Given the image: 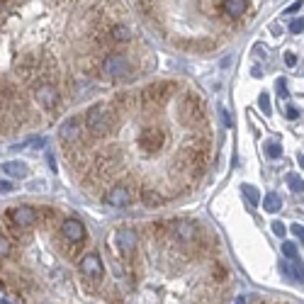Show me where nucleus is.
I'll return each instance as SVG.
<instances>
[{
  "label": "nucleus",
  "instance_id": "nucleus-1",
  "mask_svg": "<svg viewBox=\"0 0 304 304\" xmlns=\"http://www.w3.org/2000/svg\"><path fill=\"white\" fill-rule=\"evenodd\" d=\"M86 127L93 136H107L115 129V112L109 105H93L86 115Z\"/></svg>",
  "mask_w": 304,
  "mask_h": 304
},
{
  "label": "nucleus",
  "instance_id": "nucleus-2",
  "mask_svg": "<svg viewBox=\"0 0 304 304\" xmlns=\"http://www.w3.org/2000/svg\"><path fill=\"white\" fill-rule=\"evenodd\" d=\"M178 117H180V122H185L187 127L205 124V105H202V100L187 98L183 105H180V109H178Z\"/></svg>",
  "mask_w": 304,
  "mask_h": 304
},
{
  "label": "nucleus",
  "instance_id": "nucleus-3",
  "mask_svg": "<svg viewBox=\"0 0 304 304\" xmlns=\"http://www.w3.org/2000/svg\"><path fill=\"white\" fill-rule=\"evenodd\" d=\"M163 142H165V134H163L161 127H144L142 134H139V146H142L144 153H149V156H153V153H158L163 149Z\"/></svg>",
  "mask_w": 304,
  "mask_h": 304
},
{
  "label": "nucleus",
  "instance_id": "nucleus-4",
  "mask_svg": "<svg viewBox=\"0 0 304 304\" xmlns=\"http://www.w3.org/2000/svg\"><path fill=\"white\" fill-rule=\"evenodd\" d=\"M102 73L112 80H120V78L129 76V61L120 54H109L105 61H102Z\"/></svg>",
  "mask_w": 304,
  "mask_h": 304
},
{
  "label": "nucleus",
  "instance_id": "nucleus-5",
  "mask_svg": "<svg viewBox=\"0 0 304 304\" xmlns=\"http://www.w3.org/2000/svg\"><path fill=\"white\" fill-rule=\"evenodd\" d=\"M173 93V83H151L142 90V102L146 105H161L165 100L171 98Z\"/></svg>",
  "mask_w": 304,
  "mask_h": 304
},
{
  "label": "nucleus",
  "instance_id": "nucleus-6",
  "mask_svg": "<svg viewBox=\"0 0 304 304\" xmlns=\"http://www.w3.org/2000/svg\"><path fill=\"white\" fill-rule=\"evenodd\" d=\"M80 272H83V278L90 280V283H100L102 280V261H100V256L95 253H88L80 258Z\"/></svg>",
  "mask_w": 304,
  "mask_h": 304
},
{
  "label": "nucleus",
  "instance_id": "nucleus-7",
  "mask_svg": "<svg viewBox=\"0 0 304 304\" xmlns=\"http://www.w3.org/2000/svg\"><path fill=\"white\" fill-rule=\"evenodd\" d=\"M59 134H61V139H64L66 144H78L80 136H83V124H80L78 117H71V120H66L64 124H61Z\"/></svg>",
  "mask_w": 304,
  "mask_h": 304
},
{
  "label": "nucleus",
  "instance_id": "nucleus-8",
  "mask_svg": "<svg viewBox=\"0 0 304 304\" xmlns=\"http://www.w3.org/2000/svg\"><path fill=\"white\" fill-rule=\"evenodd\" d=\"M136 241H139V236H136L134 229H120V231H117V246H120L122 256L131 258L134 251H136Z\"/></svg>",
  "mask_w": 304,
  "mask_h": 304
},
{
  "label": "nucleus",
  "instance_id": "nucleus-9",
  "mask_svg": "<svg viewBox=\"0 0 304 304\" xmlns=\"http://www.w3.org/2000/svg\"><path fill=\"white\" fill-rule=\"evenodd\" d=\"M61 236L66 241H76V243H83L86 241V227L76 222V219H66L61 224Z\"/></svg>",
  "mask_w": 304,
  "mask_h": 304
},
{
  "label": "nucleus",
  "instance_id": "nucleus-10",
  "mask_svg": "<svg viewBox=\"0 0 304 304\" xmlns=\"http://www.w3.org/2000/svg\"><path fill=\"white\" fill-rule=\"evenodd\" d=\"M34 98H37V102L44 105V107H56V105H59V90H56L51 83H42V86L34 90Z\"/></svg>",
  "mask_w": 304,
  "mask_h": 304
},
{
  "label": "nucleus",
  "instance_id": "nucleus-11",
  "mask_svg": "<svg viewBox=\"0 0 304 304\" xmlns=\"http://www.w3.org/2000/svg\"><path fill=\"white\" fill-rule=\"evenodd\" d=\"M105 202H107V205H112V207H127V205H131L129 187H127V185H115L107 195H105Z\"/></svg>",
  "mask_w": 304,
  "mask_h": 304
},
{
  "label": "nucleus",
  "instance_id": "nucleus-12",
  "mask_svg": "<svg viewBox=\"0 0 304 304\" xmlns=\"http://www.w3.org/2000/svg\"><path fill=\"white\" fill-rule=\"evenodd\" d=\"M12 217H15V222L20 224L22 229H30V227H34L37 222H39V214H37V209L34 207H15L12 209Z\"/></svg>",
  "mask_w": 304,
  "mask_h": 304
},
{
  "label": "nucleus",
  "instance_id": "nucleus-13",
  "mask_svg": "<svg viewBox=\"0 0 304 304\" xmlns=\"http://www.w3.org/2000/svg\"><path fill=\"white\" fill-rule=\"evenodd\" d=\"M280 272H283L287 280H297V283H302L304 280V263L299 261V256L292 258V268H290V263L287 261H280Z\"/></svg>",
  "mask_w": 304,
  "mask_h": 304
},
{
  "label": "nucleus",
  "instance_id": "nucleus-14",
  "mask_svg": "<svg viewBox=\"0 0 304 304\" xmlns=\"http://www.w3.org/2000/svg\"><path fill=\"white\" fill-rule=\"evenodd\" d=\"M173 234L178 241H183V243H190V241H195V234L197 229L190 224V222H173Z\"/></svg>",
  "mask_w": 304,
  "mask_h": 304
},
{
  "label": "nucleus",
  "instance_id": "nucleus-15",
  "mask_svg": "<svg viewBox=\"0 0 304 304\" xmlns=\"http://www.w3.org/2000/svg\"><path fill=\"white\" fill-rule=\"evenodd\" d=\"M222 8H224V12L229 17H241L243 12L248 10V0H224Z\"/></svg>",
  "mask_w": 304,
  "mask_h": 304
},
{
  "label": "nucleus",
  "instance_id": "nucleus-16",
  "mask_svg": "<svg viewBox=\"0 0 304 304\" xmlns=\"http://www.w3.org/2000/svg\"><path fill=\"white\" fill-rule=\"evenodd\" d=\"M3 173L10 178H24L27 175V165L22 161H5L3 163Z\"/></svg>",
  "mask_w": 304,
  "mask_h": 304
},
{
  "label": "nucleus",
  "instance_id": "nucleus-17",
  "mask_svg": "<svg viewBox=\"0 0 304 304\" xmlns=\"http://www.w3.org/2000/svg\"><path fill=\"white\" fill-rule=\"evenodd\" d=\"M280 207H283V200H280L278 192H268V195H265V200H263V209H265V212L275 214V212H280Z\"/></svg>",
  "mask_w": 304,
  "mask_h": 304
},
{
  "label": "nucleus",
  "instance_id": "nucleus-18",
  "mask_svg": "<svg viewBox=\"0 0 304 304\" xmlns=\"http://www.w3.org/2000/svg\"><path fill=\"white\" fill-rule=\"evenodd\" d=\"M112 39H115V42H129L131 39L129 27H127V24H115V27H112Z\"/></svg>",
  "mask_w": 304,
  "mask_h": 304
},
{
  "label": "nucleus",
  "instance_id": "nucleus-19",
  "mask_svg": "<svg viewBox=\"0 0 304 304\" xmlns=\"http://www.w3.org/2000/svg\"><path fill=\"white\" fill-rule=\"evenodd\" d=\"M241 192H243V197L248 200L251 205H258V202H261V192H258V190H256L253 185L243 183V185H241Z\"/></svg>",
  "mask_w": 304,
  "mask_h": 304
},
{
  "label": "nucleus",
  "instance_id": "nucleus-20",
  "mask_svg": "<svg viewBox=\"0 0 304 304\" xmlns=\"http://www.w3.org/2000/svg\"><path fill=\"white\" fill-rule=\"evenodd\" d=\"M0 256H3V261L12 256V236L10 234H3V236H0Z\"/></svg>",
  "mask_w": 304,
  "mask_h": 304
},
{
  "label": "nucleus",
  "instance_id": "nucleus-21",
  "mask_svg": "<svg viewBox=\"0 0 304 304\" xmlns=\"http://www.w3.org/2000/svg\"><path fill=\"white\" fill-rule=\"evenodd\" d=\"M144 202H146V207H161L163 205V197L158 195V192H151V190H146V192H144V197H142Z\"/></svg>",
  "mask_w": 304,
  "mask_h": 304
},
{
  "label": "nucleus",
  "instance_id": "nucleus-22",
  "mask_svg": "<svg viewBox=\"0 0 304 304\" xmlns=\"http://www.w3.org/2000/svg\"><path fill=\"white\" fill-rule=\"evenodd\" d=\"M265 153H268V158H280L283 156V146L278 142H265Z\"/></svg>",
  "mask_w": 304,
  "mask_h": 304
},
{
  "label": "nucleus",
  "instance_id": "nucleus-23",
  "mask_svg": "<svg viewBox=\"0 0 304 304\" xmlns=\"http://www.w3.org/2000/svg\"><path fill=\"white\" fill-rule=\"evenodd\" d=\"M287 185H290V190L292 192H304V180L299 178V175H287Z\"/></svg>",
  "mask_w": 304,
  "mask_h": 304
},
{
  "label": "nucleus",
  "instance_id": "nucleus-24",
  "mask_svg": "<svg viewBox=\"0 0 304 304\" xmlns=\"http://www.w3.org/2000/svg\"><path fill=\"white\" fill-rule=\"evenodd\" d=\"M258 105H261L263 115H270V98H268V93H261V98H258Z\"/></svg>",
  "mask_w": 304,
  "mask_h": 304
},
{
  "label": "nucleus",
  "instance_id": "nucleus-25",
  "mask_svg": "<svg viewBox=\"0 0 304 304\" xmlns=\"http://www.w3.org/2000/svg\"><path fill=\"white\" fill-rule=\"evenodd\" d=\"M283 253L287 258H297V246H294L292 241H285L283 243Z\"/></svg>",
  "mask_w": 304,
  "mask_h": 304
},
{
  "label": "nucleus",
  "instance_id": "nucleus-26",
  "mask_svg": "<svg viewBox=\"0 0 304 304\" xmlns=\"http://www.w3.org/2000/svg\"><path fill=\"white\" fill-rule=\"evenodd\" d=\"M0 297H3V299H0V302H3V304H12V302H20V297H17V294H12V292H8V290H5V287H3V294H0Z\"/></svg>",
  "mask_w": 304,
  "mask_h": 304
},
{
  "label": "nucleus",
  "instance_id": "nucleus-27",
  "mask_svg": "<svg viewBox=\"0 0 304 304\" xmlns=\"http://www.w3.org/2000/svg\"><path fill=\"white\" fill-rule=\"evenodd\" d=\"M278 95H280L283 100H287V95H290V93H287V83H285V78H278Z\"/></svg>",
  "mask_w": 304,
  "mask_h": 304
},
{
  "label": "nucleus",
  "instance_id": "nucleus-28",
  "mask_svg": "<svg viewBox=\"0 0 304 304\" xmlns=\"http://www.w3.org/2000/svg\"><path fill=\"white\" fill-rule=\"evenodd\" d=\"M272 231H275V236H280V239H283L287 229H285V224H280V222H272Z\"/></svg>",
  "mask_w": 304,
  "mask_h": 304
},
{
  "label": "nucleus",
  "instance_id": "nucleus-29",
  "mask_svg": "<svg viewBox=\"0 0 304 304\" xmlns=\"http://www.w3.org/2000/svg\"><path fill=\"white\" fill-rule=\"evenodd\" d=\"M304 30V20H294L292 24H290V32L292 34H299Z\"/></svg>",
  "mask_w": 304,
  "mask_h": 304
},
{
  "label": "nucleus",
  "instance_id": "nucleus-30",
  "mask_svg": "<svg viewBox=\"0 0 304 304\" xmlns=\"http://www.w3.org/2000/svg\"><path fill=\"white\" fill-rule=\"evenodd\" d=\"M292 234L299 241H304V227H302V224H297V222H294V224H292Z\"/></svg>",
  "mask_w": 304,
  "mask_h": 304
},
{
  "label": "nucleus",
  "instance_id": "nucleus-31",
  "mask_svg": "<svg viewBox=\"0 0 304 304\" xmlns=\"http://www.w3.org/2000/svg\"><path fill=\"white\" fill-rule=\"evenodd\" d=\"M302 5H304L302 0H294L292 5H290V8H285V12H287V15H292V12H297V10H299V8H302Z\"/></svg>",
  "mask_w": 304,
  "mask_h": 304
},
{
  "label": "nucleus",
  "instance_id": "nucleus-32",
  "mask_svg": "<svg viewBox=\"0 0 304 304\" xmlns=\"http://www.w3.org/2000/svg\"><path fill=\"white\" fill-rule=\"evenodd\" d=\"M285 64H287V66H297V56H294L292 51H287V54H285Z\"/></svg>",
  "mask_w": 304,
  "mask_h": 304
},
{
  "label": "nucleus",
  "instance_id": "nucleus-33",
  "mask_svg": "<svg viewBox=\"0 0 304 304\" xmlns=\"http://www.w3.org/2000/svg\"><path fill=\"white\" fill-rule=\"evenodd\" d=\"M219 112H222V120H224V127H231V120H229V115H227V109L222 107V109H219Z\"/></svg>",
  "mask_w": 304,
  "mask_h": 304
},
{
  "label": "nucleus",
  "instance_id": "nucleus-34",
  "mask_svg": "<svg viewBox=\"0 0 304 304\" xmlns=\"http://www.w3.org/2000/svg\"><path fill=\"white\" fill-rule=\"evenodd\" d=\"M287 117H290V120H297V117H299V112H297L294 107H287Z\"/></svg>",
  "mask_w": 304,
  "mask_h": 304
},
{
  "label": "nucleus",
  "instance_id": "nucleus-35",
  "mask_svg": "<svg viewBox=\"0 0 304 304\" xmlns=\"http://www.w3.org/2000/svg\"><path fill=\"white\" fill-rule=\"evenodd\" d=\"M0 190H3V192H10V190H12V185L8 183V180H3V183H0Z\"/></svg>",
  "mask_w": 304,
  "mask_h": 304
},
{
  "label": "nucleus",
  "instance_id": "nucleus-36",
  "mask_svg": "<svg viewBox=\"0 0 304 304\" xmlns=\"http://www.w3.org/2000/svg\"><path fill=\"white\" fill-rule=\"evenodd\" d=\"M151 3H153V0H142V5H146V8H149Z\"/></svg>",
  "mask_w": 304,
  "mask_h": 304
},
{
  "label": "nucleus",
  "instance_id": "nucleus-37",
  "mask_svg": "<svg viewBox=\"0 0 304 304\" xmlns=\"http://www.w3.org/2000/svg\"><path fill=\"white\" fill-rule=\"evenodd\" d=\"M3 3H10V0H3Z\"/></svg>",
  "mask_w": 304,
  "mask_h": 304
}]
</instances>
